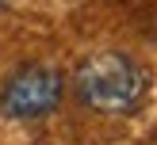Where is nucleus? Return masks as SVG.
<instances>
[{
    "mask_svg": "<svg viewBox=\"0 0 157 145\" xmlns=\"http://www.w3.org/2000/svg\"><path fill=\"white\" fill-rule=\"evenodd\" d=\"M77 99L96 114H134L150 92V76L130 53L104 50L77 65Z\"/></svg>",
    "mask_w": 157,
    "mask_h": 145,
    "instance_id": "obj_1",
    "label": "nucleus"
},
{
    "mask_svg": "<svg viewBox=\"0 0 157 145\" xmlns=\"http://www.w3.org/2000/svg\"><path fill=\"white\" fill-rule=\"evenodd\" d=\"M61 96H65V80L54 65H19L15 73H8V80L0 84V114L12 122H35L58 111Z\"/></svg>",
    "mask_w": 157,
    "mask_h": 145,
    "instance_id": "obj_2",
    "label": "nucleus"
}]
</instances>
